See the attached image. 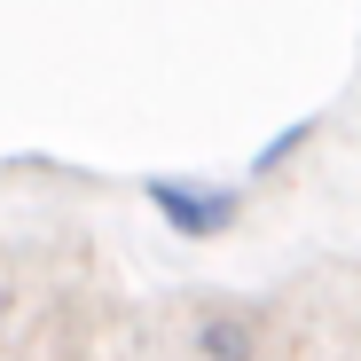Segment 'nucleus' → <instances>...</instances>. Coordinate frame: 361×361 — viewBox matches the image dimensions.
I'll use <instances>...</instances> for the list:
<instances>
[{
	"instance_id": "obj_1",
	"label": "nucleus",
	"mask_w": 361,
	"mask_h": 361,
	"mask_svg": "<svg viewBox=\"0 0 361 361\" xmlns=\"http://www.w3.org/2000/svg\"><path fill=\"white\" fill-rule=\"evenodd\" d=\"M149 197H157V212L173 228H189V235H220L235 220V197H220V189H173V180H149Z\"/></svg>"
},
{
	"instance_id": "obj_2",
	"label": "nucleus",
	"mask_w": 361,
	"mask_h": 361,
	"mask_svg": "<svg viewBox=\"0 0 361 361\" xmlns=\"http://www.w3.org/2000/svg\"><path fill=\"white\" fill-rule=\"evenodd\" d=\"M0 330H8V290H0Z\"/></svg>"
}]
</instances>
